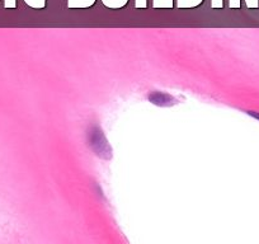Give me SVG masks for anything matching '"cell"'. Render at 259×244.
<instances>
[{"instance_id":"obj_1","label":"cell","mask_w":259,"mask_h":244,"mask_svg":"<svg viewBox=\"0 0 259 244\" xmlns=\"http://www.w3.org/2000/svg\"><path fill=\"white\" fill-rule=\"evenodd\" d=\"M88 139H89V145L92 146L94 151H96L97 155L102 156V158H111V146L107 143L106 138H104L103 133H102L101 129L98 128H92L88 133Z\"/></svg>"},{"instance_id":"obj_2","label":"cell","mask_w":259,"mask_h":244,"mask_svg":"<svg viewBox=\"0 0 259 244\" xmlns=\"http://www.w3.org/2000/svg\"><path fill=\"white\" fill-rule=\"evenodd\" d=\"M149 101L153 102L154 104H158V106H171V104L177 103V101L173 97L166 93H163V92H155V93L150 94Z\"/></svg>"}]
</instances>
